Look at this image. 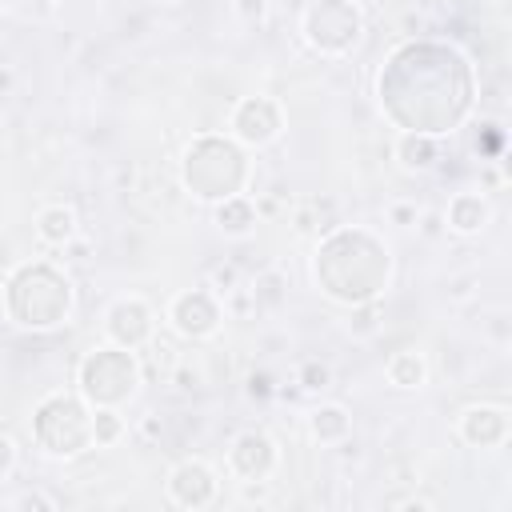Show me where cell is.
Returning a JSON list of instances; mask_svg holds the SVG:
<instances>
[{
	"instance_id": "1",
	"label": "cell",
	"mask_w": 512,
	"mask_h": 512,
	"mask_svg": "<svg viewBox=\"0 0 512 512\" xmlns=\"http://www.w3.org/2000/svg\"><path fill=\"white\" fill-rule=\"evenodd\" d=\"M80 384L96 404H116L136 388V364L120 348H100L80 364Z\"/></svg>"
},
{
	"instance_id": "2",
	"label": "cell",
	"mask_w": 512,
	"mask_h": 512,
	"mask_svg": "<svg viewBox=\"0 0 512 512\" xmlns=\"http://www.w3.org/2000/svg\"><path fill=\"white\" fill-rule=\"evenodd\" d=\"M304 28H308V40L324 52H344L348 44H356L360 36V12L348 4V0H320L308 8L304 16Z\"/></svg>"
},
{
	"instance_id": "3",
	"label": "cell",
	"mask_w": 512,
	"mask_h": 512,
	"mask_svg": "<svg viewBox=\"0 0 512 512\" xmlns=\"http://www.w3.org/2000/svg\"><path fill=\"white\" fill-rule=\"evenodd\" d=\"M168 496H172L176 504H184V508H200V504H208V500L216 496V476H212V468L200 464V460H184V464H176L172 476H168Z\"/></svg>"
},
{
	"instance_id": "4",
	"label": "cell",
	"mask_w": 512,
	"mask_h": 512,
	"mask_svg": "<svg viewBox=\"0 0 512 512\" xmlns=\"http://www.w3.org/2000/svg\"><path fill=\"white\" fill-rule=\"evenodd\" d=\"M272 464H276V448H272V440H268L264 432H244V436H236V444H232V452H228V468H232L236 476H244V480H264V476L272 472Z\"/></svg>"
},
{
	"instance_id": "5",
	"label": "cell",
	"mask_w": 512,
	"mask_h": 512,
	"mask_svg": "<svg viewBox=\"0 0 512 512\" xmlns=\"http://www.w3.org/2000/svg\"><path fill=\"white\" fill-rule=\"evenodd\" d=\"M232 128H236V136L248 140V144H268V140L276 136V128H280V112H276L272 100H260V96H256V100H244V104L236 108Z\"/></svg>"
},
{
	"instance_id": "6",
	"label": "cell",
	"mask_w": 512,
	"mask_h": 512,
	"mask_svg": "<svg viewBox=\"0 0 512 512\" xmlns=\"http://www.w3.org/2000/svg\"><path fill=\"white\" fill-rule=\"evenodd\" d=\"M216 320H220V312L208 292H184L172 300V324L184 336H208L216 328Z\"/></svg>"
},
{
	"instance_id": "7",
	"label": "cell",
	"mask_w": 512,
	"mask_h": 512,
	"mask_svg": "<svg viewBox=\"0 0 512 512\" xmlns=\"http://www.w3.org/2000/svg\"><path fill=\"white\" fill-rule=\"evenodd\" d=\"M460 436H464L468 444L492 448V444H500V440L508 436V412H504V408H488V404L468 408V412L460 416Z\"/></svg>"
},
{
	"instance_id": "8",
	"label": "cell",
	"mask_w": 512,
	"mask_h": 512,
	"mask_svg": "<svg viewBox=\"0 0 512 512\" xmlns=\"http://www.w3.org/2000/svg\"><path fill=\"white\" fill-rule=\"evenodd\" d=\"M448 224H452V232H460V236L480 232V228L488 224V200L476 196V192L452 196V204H448Z\"/></svg>"
},
{
	"instance_id": "9",
	"label": "cell",
	"mask_w": 512,
	"mask_h": 512,
	"mask_svg": "<svg viewBox=\"0 0 512 512\" xmlns=\"http://www.w3.org/2000/svg\"><path fill=\"white\" fill-rule=\"evenodd\" d=\"M396 156H400V164L408 172H424V168L436 164V136H428V132H404L400 144H396Z\"/></svg>"
},
{
	"instance_id": "10",
	"label": "cell",
	"mask_w": 512,
	"mask_h": 512,
	"mask_svg": "<svg viewBox=\"0 0 512 512\" xmlns=\"http://www.w3.org/2000/svg\"><path fill=\"white\" fill-rule=\"evenodd\" d=\"M36 232H40V240H48V244H68L72 240V232H76V216H72V208H44L40 216H36Z\"/></svg>"
},
{
	"instance_id": "11",
	"label": "cell",
	"mask_w": 512,
	"mask_h": 512,
	"mask_svg": "<svg viewBox=\"0 0 512 512\" xmlns=\"http://www.w3.org/2000/svg\"><path fill=\"white\" fill-rule=\"evenodd\" d=\"M424 376H428V368H424V356L420 352H396L388 360V380L396 388H420Z\"/></svg>"
},
{
	"instance_id": "12",
	"label": "cell",
	"mask_w": 512,
	"mask_h": 512,
	"mask_svg": "<svg viewBox=\"0 0 512 512\" xmlns=\"http://www.w3.org/2000/svg\"><path fill=\"white\" fill-rule=\"evenodd\" d=\"M348 432V412L328 404V408H316L312 412V436L316 440H340Z\"/></svg>"
},
{
	"instance_id": "13",
	"label": "cell",
	"mask_w": 512,
	"mask_h": 512,
	"mask_svg": "<svg viewBox=\"0 0 512 512\" xmlns=\"http://www.w3.org/2000/svg\"><path fill=\"white\" fill-rule=\"evenodd\" d=\"M216 220H220V228H224V232L244 236V232L252 228V208H248L244 200H236V196H224V204H220Z\"/></svg>"
},
{
	"instance_id": "14",
	"label": "cell",
	"mask_w": 512,
	"mask_h": 512,
	"mask_svg": "<svg viewBox=\"0 0 512 512\" xmlns=\"http://www.w3.org/2000/svg\"><path fill=\"white\" fill-rule=\"evenodd\" d=\"M120 428H124V424H120V416H116V412H108V408L92 416V440H96V444H112V440L120 436Z\"/></svg>"
},
{
	"instance_id": "15",
	"label": "cell",
	"mask_w": 512,
	"mask_h": 512,
	"mask_svg": "<svg viewBox=\"0 0 512 512\" xmlns=\"http://www.w3.org/2000/svg\"><path fill=\"white\" fill-rule=\"evenodd\" d=\"M12 464H16V448H12V440H8V436H0V476H4Z\"/></svg>"
},
{
	"instance_id": "16",
	"label": "cell",
	"mask_w": 512,
	"mask_h": 512,
	"mask_svg": "<svg viewBox=\"0 0 512 512\" xmlns=\"http://www.w3.org/2000/svg\"><path fill=\"white\" fill-rule=\"evenodd\" d=\"M324 380H328V368H316V364H312V368H308V384H304V388H324Z\"/></svg>"
},
{
	"instance_id": "17",
	"label": "cell",
	"mask_w": 512,
	"mask_h": 512,
	"mask_svg": "<svg viewBox=\"0 0 512 512\" xmlns=\"http://www.w3.org/2000/svg\"><path fill=\"white\" fill-rule=\"evenodd\" d=\"M20 508H52V500H44V496H24Z\"/></svg>"
}]
</instances>
